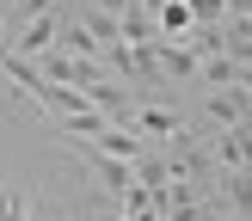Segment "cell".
Returning <instances> with one entry per match:
<instances>
[{"mask_svg": "<svg viewBox=\"0 0 252 221\" xmlns=\"http://www.w3.org/2000/svg\"><path fill=\"white\" fill-rule=\"evenodd\" d=\"M129 129L142 135L148 147H172V141H179L185 129H191V123H185V117H179V110H172V105H135Z\"/></svg>", "mask_w": 252, "mask_h": 221, "instance_id": "obj_1", "label": "cell"}, {"mask_svg": "<svg viewBox=\"0 0 252 221\" xmlns=\"http://www.w3.org/2000/svg\"><path fill=\"white\" fill-rule=\"evenodd\" d=\"M209 215L252 221V172H216V196H209Z\"/></svg>", "mask_w": 252, "mask_h": 221, "instance_id": "obj_2", "label": "cell"}, {"mask_svg": "<svg viewBox=\"0 0 252 221\" xmlns=\"http://www.w3.org/2000/svg\"><path fill=\"white\" fill-rule=\"evenodd\" d=\"M154 68H160V80H166V86H197V80H203V61H197L185 43H172V37H160V43H154Z\"/></svg>", "mask_w": 252, "mask_h": 221, "instance_id": "obj_3", "label": "cell"}, {"mask_svg": "<svg viewBox=\"0 0 252 221\" xmlns=\"http://www.w3.org/2000/svg\"><path fill=\"white\" fill-rule=\"evenodd\" d=\"M209 123H216V129H240V123H252V92H240V86H216V92H209Z\"/></svg>", "mask_w": 252, "mask_h": 221, "instance_id": "obj_4", "label": "cell"}, {"mask_svg": "<svg viewBox=\"0 0 252 221\" xmlns=\"http://www.w3.org/2000/svg\"><path fill=\"white\" fill-rule=\"evenodd\" d=\"M93 147H98V154H111V160H129V166L148 154V141H142L135 129H123V123H105V135H93Z\"/></svg>", "mask_w": 252, "mask_h": 221, "instance_id": "obj_5", "label": "cell"}, {"mask_svg": "<svg viewBox=\"0 0 252 221\" xmlns=\"http://www.w3.org/2000/svg\"><path fill=\"white\" fill-rule=\"evenodd\" d=\"M117 31H123V43H135V49H148V43H160V25H154V12H142V6H129V12H117Z\"/></svg>", "mask_w": 252, "mask_h": 221, "instance_id": "obj_6", "label": "cell"}, {"mask_svg": "<svg viewBox=\"0 0 252 221\" xmlns=\"http://www.w3.org/2000/svg\"><path fill=\"white\" fill-rule=\"evenodd\" d=\"M56 49H62V55H80V61H105V49H98L93 37H86V25H80V19H62Z\"/></svg>", "mask_w": 252, "mask_h": 221, "instance_id": "obj_7", "label": "cell"}, {"mask_svg": "<svg viewBox=\"0 0 252 221\" xmlns=\"http://www.w3.org/2000/svg\"><path fill=\"white\" fill-rule=\"evenodd\" d=\"M154 25H160V37H172V43H179V37L191 31L197 19H191V6H185V0H166V6L154 12Z\"/></svg>", "mask_w": 252, "mask_h": 221, "instance_id": "obj_8", "label": "cell"}, {"mask_svg": "<svg viewBox=\"0 0 252 221\" xmlns=\"http://www.w3.org/2000/svg\"><path fill=\"white\" fill-rule=\"evenodd\" d=\"M0 221H37V203L19 191V184H6V191H0Z\"/></svg>", "mask_w": 252, "mask_h": 221, "instance_id": "obj_9", "label": "cell"}, {"mask_svg": "<svg viewBox=\"0 0 252 221\" xmlns=\"http://www.w3.org/2000/svg\"><path fill=\"white\" fill-rule=\"evenodd\" d=\"M43 12H62V0H12L6 25H12V31H25V25H31V19H43Z\"/></svg>", "mask_w": 252, "mask_h": 221, "instance_id": "obj_10", "label": "cell"}, {"mask_svg": "<svg viewBox=\"0 0 252 221\" xmlns=\"http://www.w3.org/2000/svg\"><path fill=\"white\" fill-rule=\"evenodd\" d=\"M0 31H6V12H0Z\"/></svg>", "mask_w": 252, "mask_h": 221, "instance_id": "obj_11", "label": "cell"}]
</instances>
